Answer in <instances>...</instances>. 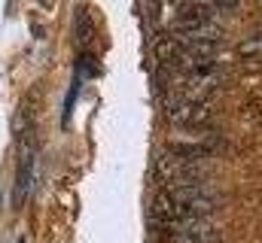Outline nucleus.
Listing matches in <instances>:
<instances>
[{
  "label": "nucleus",
  "instance_id": "obj_2",
  "mask_svg": "<svg viewBox=\"0 0 262 243\" xmlns=\"http://www.w3.org/2000/svg\"><path fill=\"white\" fill-rule=\"evenodd\" d=\"M216 107L210 98H189V94H180V91H168L165 94V116L171 125H180V128H201L213 119Z\"/></svg>",
  "mask_w": 262,
  "mask_h": 243
},
{
  "label": "nucleus",
  "instance_id": "obj_6",
  "mask_svg": "<svg viewBox=\"0 0 262 243\" xmlns=\"http://www.w3.org/2000/svg\"><path fill=\"white\" fill-rule=\"evenodd\" d=\"M235 55L244 61V64L262 67V34H259V37H250V40H244V43L235 49Z\"/></svg>",
  "mask_w": 262,
  "mask_h": 243
},
{
  "label": "nucleus",
  "instance_id": "obj_1",
  "mask_svg": "<svg viewBox=\"0 0 262 243\" xmlns=\"http://www.w3.org/2000/svg\"><path fill=\"white\" fill-rule=\"evenodd\" d=\"M220 195L213 188L201 185H180V188H162L152 201V219L159 228H168L183 219H198V216H213L220 210Z\"/></svg>",
  "mask_w": 262,
  "mask_h": 243
},
{
  "label": "nucleus",
  "instance_id": "obj_3",
  "mask_svg": "<svg viewBox=\"0 0 262 243\" xmlns=\"http://www.w3.org/2000/svg\"><path fill=\"white\" fill-rule=\"evenodd\" d=\"M156 180L162 182L165 188H180V185H201V182L207 180V174L201 171L198 161L180 158L171 149H165L156 158Z\"/></svg>",
  "mask_w": 262,
  "mask_h": 243
},
{
  "label": "nucleus",
  "instance_id": "obj_9",
  "mask_svg": "<svg viewBox=\"0 0 262 243\" xmlns=\"http://www.w3.org/2000/svg\"><path fill=\"white\" fill-rule=\"evenodd\" d=\"M76 88H79V76L73 79V85H70V91H67V104H64V125L70 121V110H73V98H76Z\"/></svg>",
  "mask_w": 262,
  "mask_h": 243
},
{
  "label": "nucleus",
  "instance_id": "obj_10",
  "mask_svg": "<svg viewBox=\"0 0 262 243\" xmlns=\"http://www.w3.org/2000/svg\"><path fill=\"white\" fill-rule=\"evenodd\" d=\"M18 243H25V240H18Z\"/></svg>",
  "mask_w": 262,
  "mask_h": 243
},
{
  "label": "nucleus",
  "instance_id": "obj_4",
  "mask_svg": "<svg viewBox=\"0 0 262 243\" xmlns=\"http://www.w3.org/2000/svg\"><path fill=\"white\" fill-rule=\"evenodd\" d=\"M165 243H223V228L210 216L183 219L165 228Z\"/></svg>",
  "mask_w": 262,
  "mask_h": 243
},
{
  "label": "nucleus",
  "instance_id": "obj_8",
  "mask_svg": "<svg viewBox=\"0 0 262 243\" xmlns=\"http://www.w3.org/2000/svg\"><path fill=\"white\" fill-rule=\"evenodd\" d=\"M204 3H207L210 9H220V12H226V9H232V12H235V9L241 6V0H204Z\"/></svg>",
  "mask_w": 262,
  "mask_h": 243
},
{
  "label": "nucleus",
  "instance_id": "obj_5",
  "mask_svg": "<svg viewBox=\"0 0 262 243\" xmlns=\"http://www.w3.org/2000/svg\"><path fill=\"white\" fill-rule=\"evenodd\" d=\"M34 164H37V140L34 134H21L18 137V177H15V191H12L15 207L28 201V191L34 185Z\"/></svg>",
  "mask_w": 262,
  "mask_h": 243
},
{
  "label": "nucleus",
  "instance_id": "obj_7",
  "mask_svg": "<svg viewBox=\"0 0 262 243\" xmlns=\"http://www.w3.org/2000/svg\"><path fill=\"white\" fill-rule=\"evenodd\" d=\"M76 37H79L85 46H89V43H92V37H95V31H92V21H89L85 15H79V18H76Z\"/></svg>",
  "mask_w": 262,
  "mask_h": 243
}]
</instances>
